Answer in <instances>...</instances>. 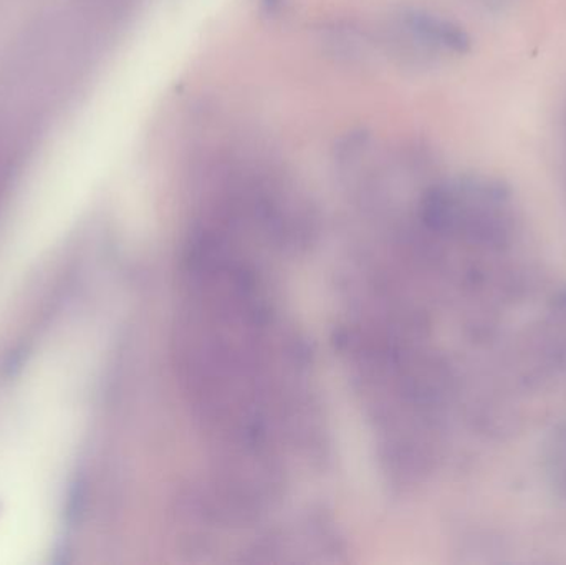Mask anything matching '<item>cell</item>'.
I'll return each mask as SVG.
<instances>
[{"instance_id":"3957f363","label":"cell","mask_w":566,"mask_h":565,"mask_svg":"<svg viewBox=\"0 0 566 565\" xmlns=\"http://www.w3.org/2000/svg\"><path fill=\"white\" fill-rule=\"evenodd\" d=\"M399 19L415 56L424 65L471 53L472 36L461 23L448 17L431 10L406 9Z\"/></svg>"},{"instance_id":"7a4b0ae2","label":"cell","mask_w":566,"mask_h":565,"mask_svg":"<svg viewBox=\"0 0 566 565\" xmlns=\"http://www.w3.org/2000/svg\"><path fill=\"white\" fill-rule=\"evenodd\" d=\"M426 232L471 251L504 254L522 232V211L511 186L485 175L436 182L419 206Z\"/></svg>"},{"instance_id":"277c9868","label":"cell","mask_w":566,"mask_h":565,"mask_svg":"<svg viewBox=\"0 0 566 565\" xmlns=\"http://www.w3.org/2000/svg\"><path fill=\"white\" fill-rule=\"evenodd\" d=\"M560 176L562 189H564L566 201V103L564 108V116H562Z\"/></svg>"},{"instance_id":"6da1fadb","label":"cell","mask_w":566,"mask_h":565,"mask_svg":"<svg viewBox=\"0 0 566 565\" xmlns=\"http://www.w3.org/2000/svg\"><path fill=\"white\" fill-rule=\"evenodd\" d=\"M252 259L224 236L199 234L185 259L176 367L202 427L251 460L289 437L298 397L292 338Z\"/></svg>"},{"instance_id":"8992f818","label":"cell","mask_w":566,"mask_h":565,"mask_svg":"<svg viewBox=\"0 0 566 565\" xmlns=\"http://www.w3.org/2000/svg\"><path fill=\"white\" fill-rule=\"evenodd\" d=\"M262 7L269 15H274L282 9V0H262Z\"/></svg>"},{"instance_id":"5b68a950","label":"cell","mask_w":566,"mask_h":565,"mask_svg":"<svg viewBox=\"0 0 566 565\" xmlns=\"http://www.w3.org/2000/svg\"><path fill=\"white\" fill-rule=\"evenodd\" d=\"M474 2L484 7V9L492 10V12H499V10L504 9L507 3H511V0H474Z\"/></svg>"}]
</instances>
